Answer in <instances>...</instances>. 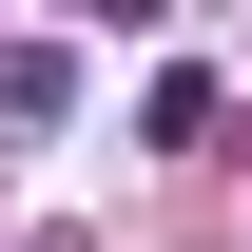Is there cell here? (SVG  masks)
I'll list each match as a JSON object with an SVG mask.
<instances>
[{
    "label": "cell",
    "instance_id": "cell-2",
    "mask_svg": "<svg viewBox=\"0 0 252 252\" xmlns=\"http://www.w3.org/2000/svg\"><path fill=\"white\" fill-rule=\"evenodd\" d=\"M59 20H97V39H136V20H175V0H59Z\"/></svg>",
    "mask_w": 252,
    "mask_h": 252
},
{
    "label": "cell",
    "instance_id": "cell-1",
    "mask_svg": "<svg viewBox=\"0 0 252 252\" xmlns=\"http://www.w3.org/2000/svg\"><path fill=\"white\" fill-rule=\"evenodd\" d=\"M78 117V59H59V39H0V136H59Z\"/></svg>",
    "mask_w": 252,
    "mask_h": 252
}]
</instances>
